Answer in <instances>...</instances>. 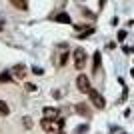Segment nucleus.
<instances>
[{
  "mask_svg": "<svg viewBox=\"0 0 134 134\" xmlns=\"http://www.w3.org/2000/svg\"><path fill=\"white\" fill-rule=\"evenodd\" d=\"M40 126H42L44 132H54L56 134L62 126H64V120H62L60 116H58V118H44V120L40 122Z\"/></svg>",
  "mask_w": 134,
  "mask_h": 134,
  "instance_id": "f257e3e1",
  "label": "nucleus"
},
{
  "mask_svg": "<svg viewBox=\"0 0 134 134\" xmlns=\"http://www.w3.org/2000/svg\"><path fill=\"white\" fill-rule=\"evenodd\" d=\"M84 64H86V52H84V48H76L74 50V66H76V70H82Z\"/></svg>",
  "mask_w": 134,
  "mask_h": 134,
  "instance_id": "f03ea898",
  "label": "nucleus"
},
{
  "mask_svg": "<svg viewBox=\"0 0 134 134\" xmlns=\"http://www.w3.org/2000/svg\"><path fill=\"white\" fill-rule=\"evenodd\" d=\"M88 96H90V102H92L96 108H104V106H106V100L102 98L100 92H96V90L90 88V90H88Z\"/></svg>",
  "mask_w": 134,
  "mask_h": 134,
  "instance_id": "7ed1b4c3",
  "label": "nucleus"
},
{
  "mask_svg": "<svg viewBox=\"0 0 134 134\" xmlns=\"http://www.w3.org/2000/svg\"><path fill=\"white\" fill-rule=\"evenodd\" d=\"M76 88L82 92V94H88V90H90V80L84 76V74H80L78 78H76Z\"/></svg>",
  "mask_w": 134,
  "mask_h": 134,
  "instance_id": "20e7f679",
  "label": "nucleus"
},
{
  "mask_svg": "<svg viewBox=\"0 0 134 134\" xmlns=\"http://www.w3.org/2000/svg\"><path fill=\"white\" fill-rule=\"evenodd\" d=\"M12 76H16V78H24V76H26V66H24V64H16V66L12 68Z\"/></svg>",
  "mask_w": 134,
  "mask_h": 134,
  "instance_id": "39448f33",
  "label": "nucleus"
},
{
  "mask_svg": "<svg viewBox=\"0 0 134 134\" xmlns=\"http://www.w3.org/2000/svg\"><path fill=\"white\" fill-rule=\"evenodd\" d=\"M42 112H44V118H58L60 116V110H58V108H48L46 106Z\"/></svg>",
  "mask_w": 134,
  "mask_h": 134,
  "instance_id": "423d86ee",
  "label": "nucleus"
},
{
  "mask_svg": "<svg viewBox=\"0 0 134 134\" xmlns=\"http://www.w3.org/2000/svg\"><path fill=\"white\" fill-rule=\"evenodd\" d=\"M56 22H64V24H72V20H70V16H68L66 12H62V14H58V16L54 18Z\"/></svg>",
  "mask_w": 134,
  "mask_h": 134,
  "instance_id": "0eeeda50",
  "label": "nucleus"
},
{
  "mask_svg": "<svg viewBox=\"0 0 134 134\" xmlns=\"http://www.w3.org/2000/svg\"><path fill=\"white\" fill-rule=\"evenodd\" d=\"M10 114V108H8V104H6L4 100H0V116H8Z\"/></svg>",
  "mask_w": 134,
  "mask_h": 134,
  "instance_id": "6e6552de",
  "label": "nucleus"
},
{
  "mask_svg": "<svg viewBox=\"0 0 134 134\" xmlns=\"http://www.w3.org/2000/svg\"><path fill=\"white\" fill-rule=\"evenodd\" d=\"M12 4L18 6L20 10H26V8H28V6H26V0H12Z\"/></svg>",
  "mask_w": 134,
  "mask_h": 134,
  "instance_id": "1a4fd4ad",
  "label": "nucleus"
},
{
  "mask_svg": "<svg viewBox=\"0 0 134 134\" xmlns=\"http://www.w3.org/2000/svg\"><path fill=\"white\" fill-rule=\"evenodd\" d=\"M76 110L80 112V114H82V116H90V110L86 106H84V104H78V106H76Z\"/></svg>",
  "mask_w": 134,
  "mask_h": 134,
  "instance_id": "9d476101",
  "label": "nucleus"
},
{
  "mask_svg": "<svg viewBox=\"0 0 134 134\" xmlns=\"http://www.w3.org/2000/svg\"><path fill=\"white\" fill-rule=\"evenodd\" d=\"M66 62H68V54L64 52V54H60V58H58V62H56V64H58V66H64Z\"/></svg>",
  "mask_w": 134,
  "mask_h": 134,
  "instance_id": "9b49d317",
  "label": "nucleus"
},
{
  "mask_svg": "<svg viewBox=\"0 0 134 134\" xmlns=\"http://www.w3.org/2000/svg\"><path fill=\"white\" fill-rule=\"evenodd\" d=\"M100 68V52H96L94 54V72Z\"/></svg>",
  "mask_w": 134,
  "mask_h": 134,
  "instance_id": "f8f14e48",
  "label": "nucleus"
},
{
  "mask_svg": "<svg viewBox=\"0 0 134 134\" xmlns=\"http://www.w3.org/2000/svg\"><path fill=\"white\" fill-rule=\"evenodd\" d=\"M10 80H12V74H8V72L0 74V82H10Z\"/></svg>",
  "mask_w": 134,
  "mask_h": 134,
  "instance_id": "ddd939ff",
  "label": "nucleus"
},
{
  "mask_svg": "<svg viewBox=\"0 0 134 134\" xmlns=\"http://www.w3.org/2000/svg\"><path fill=\"white\" fill-rule=\"evenodd\" d=\"M26 92H36V86L34 84H26Z\"/></svg>",
  "mask_w": 134,
  "mask_h": 134,
  "instance_id": "4468645a",
  "label": "nucleus"
},
{
  "mask_svg": "<svg viewBox=\"0 0 134 134\" xmlns=\"http://www.w3.org/2000/svg\"><path fill=\"white\" fill-rule=\"evenodd\" d=\"M32 72L40 76V74H44V70H42V68H38V66H34V68H32Z\"/></svg>",
  "mask_w": 134,
  "mask_h": 134,
  "instance_id": "2eb2a0df",
  "label": "nucleus"
},
{
  "mask_svg": "<svg viewBox=\"0 0 134 134\" xmlns=\"http://www.w3.org/2000/svg\"><path fill=\"white\" fill-rule=\"evenodd\" d=\"M126 38V32H124V30H120V32H118V40H124Z\"/></svg>",
  "mask_w": 134,
  "mask_h": 134,
  "instance_id": "dca6fc26",
  "label": "nucleus"
},
{
  "mask_svg": "<svg viewBox=\"0 0 134 134\" xmlns=\"http://www.w3.org/2000/svg\"><path fill=\"white\" fill-rule=\"evenodd\" d=\"M24 126H26V128H30V126H32V124H30V118H24Z\"/></svg>",
  "mask_w": 134,
  "mask_h": 134,
  "instance_id": "f3484780",
  "label": "nucleus"
},
{
  "mask_svg": "<svg viewBox=\"0 0 134 134\" xmlns=\"http://www.w3.org/2000/svg\"><path fill=\"white\" fill-rule=\"evenodd\" d=\"M130 74H132V76H134V68H132V70H130Z\"/></svg>",
  "mask_w": 134,
  "mask_h": 134,
  "instance_id": "a211bd4d",
  "label": "nucleus"
},
{
  "mask_svg": "<svg viewBox=\"0 0 134 134\" xmlns=\"http://www.w3.org/2000/svg\"><path fill=\"white\" fill-rule=\"evenodd\" d=\"M56 134H64V132H60V130H58V132H56Z\"/></svg>",
  "mask_w": 134,
  "mask_h": 134,
  "instance_id": "6ab92c4d",
  "label": "nucleus"
},
{
  "mask_svg": "<svg viewBox=\"0 0 134 134\" xmlns=\"http://www.w3.org/2000/svg\"><path fill=\"white\" fill-rule=\"evenodd\" d=\"M0 30H2V24H0Z\"/></svg>",
  "mask_w": 134,
  "mask_h": 134,
  "instance_id": "aec40b11",
  "label": "nucleus"
}]
</instances>
